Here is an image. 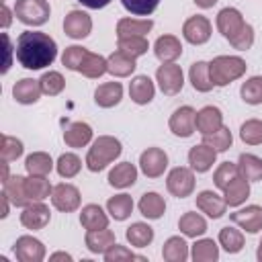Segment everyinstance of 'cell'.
<instances>
[{
	"instance_id": "94428289",
	"label": "cell",
	"mask_w": 262,
	"mask_h": 262,
	"mask_svg": "<svg viewBox=\"0 0 262 262\" xmlns=\"http://www.w3.org/2000/svg\"><path fill=\"white\" fill-rule=\"evenodd\" d=\"M0 201H2V213H0V217L4 219V217L8 215V205H10V201H8V196H6L4 192L0 194Z\"/></svg>"
},
{
	"instance_id": "7a4b0ae2",
	"label": "cell",
	"mask_w": 262,
	"mask_h": 262,
	"mask_svg": "<svg viewBox=\"0 0 262 262\" xmlns=\"http://www.w3.org/2000/svg\"><path fill=\"white\" fill-rule=\"evenodd\" d=\"M123 151V145L117 137L113 135H100L98 139L92 141L88 154H86V168L90 172H100L108 164H113Z\"/></svg>"
},
{
	"instance_id": "6da1fadb",
	"label": "cell",
	"mask_w": 262,
	"mask_h": 262,
	"mask_svg": "<svg viewBox=\"0 0 262 262\" xmlns=\"http://www.w3.org/2000/svg\"><path fill=\"white\" fill-rule=\"evenodd\" d=\"M16 59L27 70H43L57 57V43L41 31H25L16 39Z\"/></svg>"
},
{
	"instance_id": "e575fe53",
	"label": "cell",
	"mask_w": 262,
	"mask_h": 262,
	"mask_svg": "<svg viewBox=\"0 0 262 262\" xmlns=\"http://www.w3.org/2000/svg\"><path fill=\"white\" fill-rule=\"evenodd\" d=\"M106 211L115 221H125L133 213V199L125 192L115 194L106 201Z\"/></svg>"
},
{
	"instance_id": "680465c9",
	"label": "cell",
	"mask_w": 262,
	"mask_h": 262,
	"mask_svg": "<svg viewBox=\"0 0 262 262\" xmlns=\"http://www.w3.org/2000/svg\"><path fill=\"white\" fill-rule=\"evenodd\" d=\"M10 20H12V14H10V8H8L6 4H2V29H8V25H10Z\"/></svg>"
},
{
	"instance_id": "4fadbf2b",
	"label": "cell",
	"mask_w": 262,
	"mask_h": 262,
	"mask_svg": "<svg viewBox=\"0 0 262 262\" xmlns=\"http://www.w3.org/2000/svg\"><path fill=\"white\" fill-rule=\"evenodd\" d=\"M51 219V211L47 205H43V201H35L27 207H23V213H20V223L27 227V229H43Z\"/></svg>"
},
{
	"instance_id": "9c48e42d",
	"label": "cell",
	"mask_w": 262,
	"mask_h": 262,
	"mask_svg": "<svg viewBox=\"0 0 262 262\" xmlns=\"http://www.w3.org/2000/svg\"><path fill=\"white\" fill-rule=\"evenodd\" d=\"M80 190L70 184V182H59L53 186V192H51V203L57 211L61 213H72L80 207Z\"/></svg>"
},
{
	"instance_id": "9a60e30c",
	"label": "cell",
	"mask_w": 262,
	"mask_h": 262,
	"mask_svg": "<svg viewBox=\"0 0 262 262\" xmlns=\"http://www.w3.org/2000/svg\"><path fill=\"white\" fill-rule=\"evenodd\" d=\"M229 217L239 229H244L248 233H258L262 229V207H258V205H248L244 209H237Z\"/></svg>"
},
{
	"instance_id": "d590c367",
	"label": "cell",
	"mask_w": 262,
	"mask_h": 262,
	"mask_svg": "<svg viewBox=\"0 0 262 262\" xmlns=\"http://www.w3.org/2000/svg\"><path fill=\"white\" fill-rule=\"evenodd\" d=\"M178 229L186 235V237H199L207 231V221L205 217H201L199 213L194 211H188L184 213L180 219H178Z\"/></svg>"
},
{
	"instance_id": "1f68e13d",
	"label": "cell",
	"mask_w": 262,
	"mask_h": 262,
	"mask_svg": "<svg viewBox=\"0 0 262 262\" xmlns=\"http://www.w3.org/2000/svg\"><path fill=\"white\" fill-rule=\"evenodd\" d=\"M162 256H164V260H168V262H184V260H188L190 252H188V244H186V239L180 237V235H172V237H168V239L164 242Z\"/></svg>"
},
{
	"instance_id": "b9f144b4",
	"label": "cell",
	"mask_w": 262,
	"mask_h": 262,
	"mask_svg": "<svg viewBox=\"0 0 262 262\" xmlns=\"http://www.w3.org/2000/svg\"><path fill=\"white\" fill-rule=\"evenodd\" d=\"M219 246L227 252V254H237L244 248V233L231 225L221 227L219 231Z\"/></svg>"
},
{
	"instance_id": "be15d7a7",
	"label": "cell",
	"mask_w": 262,
	"mask_h": 262,
	"mask_svg": "<svg viewBox=\"0 0 262 262\" xmlns=\"http://www.w3.org/2000/svg\"><path fill=\"white\" fill-rule=\"evenodd\" d=\"M10 176H8V162H2V182L4 180H8Z\"/></svg>"
},
{
	"instance_id": "d6a6232c",
	"label": "cell",
	"mask_w": 262,
	"mask_h": 262,
	"mask_svg": "<svg viewBox=\"0 0 262 262\" xmlns=\"http://www.w3.org/2000/svg\"><path fill=\"white\" fill-rule=\"evenodd\" d=\"M188 78H190V84L196 92H209L213 90V80H211V72H209V63L207 61H194L190 66V72H188Z\"/></svg>"
},
{
	"instance_id": "f1b7e54d",
	"label": "cell",
	"mask_w": 262,
	"mask_h": 262,
	"mask_svg": "<svg viewBox=\"0 0 262 262\" xmlns=\"http://www.w3.org/2000/svg\"><path fill=\"white\" fill-rule=\"evenodd\" d=\"M154 27L149 18H121L117 23V39L119 37H145Z\"/></svg>"
},
{
	"instance_id": "30bf717a",
	"label": "cell",
	"mask_w": 262,
	"mask_h": 262,
	"mask_svg": "<svg viewBox=\"0 0 262 262\" xmlns=\"http://www.w3.org/2000/svg\"><path fill=\"white\" fill-rule=\"evenodd\" d=\"M18 262H41L45 258V246L33 235H20L12 248Z\"/></svg>"
},
{
	"instance_id": "f6af8a7d",
	"label": "cell",
	"mask_w": 262,
	"mask_h": 262,
	"mask_svg": "<svg viewBox=\"0 0 262 262\" xmlns=\"http://www.w3.org/2000/svg\"><path fill=\"white\" fill-rule=\"evenodd\" d=\"M242 100L248 104H262V76L248 78L239 88Z\"/></svg>"
},
{
	"instance_id": "7c38bea8",
	"label": "cell",
	"mask_w": 262,
	"mask_h": 262,
	"mask_svg": "<svg viewBox=\"0 0 262 262\" xmlns=\"http://www.w3.org/2000/svg\"><path fill=\"white\" fill-rule=\"evenodd\" d=\"M92 31V18L84 10H70L63 18V33L72 39H84Z\"/></svg>"
},
{
	"instance_id": "836d02e7",
	"label": "cell",
	"mask_w": 262,
	"mask_h": 262,
	"mask_svg": "<svg viewBox=\"0 0 262 262\" xmlns=\"http://www.w3.org/2000/svg\"><path fill=\"white\" fill-rule=\"evenodd\" d=\"M125 237L135 248H147L154 242V229L147 223H143V221H135V223H131L127 227Z\"/></svg>"
},
{
	"instance_id": "603a6c76",
	"label": "cell",
	"mask_w": 262,
	"mask_h": 262,
	"mask_svg": "<svg viewBox=\"0 0 262 262\" xmlns=\"http://www.w3.org/2000/svg\"><path fill=\"white\" fill-rule=\"evenodd\" d=\"M156 86L149 76H135L129 84V96L135 104H149L154 100Z\"/></svg>"
},
{
	"instance_id": "8d00e7d4",
	"label": "cell",
	"mask_w": 262,
	"mask_h": 262,
	"mask_svg": "<svg viewBox=\"0 0 262 262\" xmlns=\"http://www.w3.org/2000/svg\"><path fill=\"white\" fill-rule=\"evenodd\" d=\"M237 170L246 180L258 182V180H262V158H258L254 154H242L237 160Z\"/></svg>"
},
{
	"instance_id": "2e32d148",
	"label": "cell",
	"mask_w": 262,
	"mask_h": 262,
	"mask_svg": "<svg viewBox=\"0 0 262 262\" xmlns=\"http://www.w3.org/2000/svg\"><path fill=\"white\" fill-rule=\"evenodd\" d=\"M196 209L203 211L207 217L211 219H219L225 215V209H227V203L221 194H217L215 190H201L196 194Z\"/></svg>"
},
{
	"instance_id": "5bb4252c",
	"label": "cell",
	"mask_w": 262,
	"mask_h": 262,
	"mask_svg": "<svg viewBox=\"0 0 262 262\" xmlns=\"http://www.w3.org/2000/svg\"><path fill=\"white\" fill-rule=\"evenodd\" d=\"M217 31L229 41L231 37H235L242 29H244V25H246V20H244V16H242V12L237 10V8H231V6H227V8H223V10H219V14H217Z\"/></svg>"
},
{
	"instance_id": "816d5d0a",
	"label": "cell",
	"mask_w": 262,
	"mask_h": 262,
	"mask_svg": "<svg viewBox=\"0 0 262 262\" xmlns=\"http://www.w3.org/2000/svg\"><path fill=\"white\" fill-rule=\"evenodd\" d=\"M86 53H88L86 47H82V45H70V47H66V51L61 55V63L68 70L78 72L80 66H82V61H84V57H86Z\"/></svg>"
},
{
	"instance_id": "e0dca14e",
	"label": "cell",
	"mask_w": 262,
	"mask_h": 262,
	"mask_svg": "<svg viewBox=\"0 0 262 262\" xmlns=\"http://www.w3.org/2000/svg\"><path fill=\"white\" fill-rule=\"evenodd\" d=\"M154 53L162 63H174L182 55V43L174 35H162L154 43Z\"/></svg>"
},
{
	"instance_id": "7dc6e473",
	"label": "cell",
	"mask_w": 262,
	"mask_h": 262,
	"mask_svg": "<svg viewBox=\"0 0 262 262\" xmlns=\"http://www.w3.org/2000/svg\"><path fill=\"white\" fill-rule=\"evenodd\" d=\"M239 137L248 145H260L262 143V121L260 119H248L239 127Z\"/></svg>"
},
{
	"instance_id": "91938a15",
	"label": "cell",
	"mask_w": 262,
	"mask_h": 262,
	"mask_svg": "<svg viewBox=\"0 0 262 262\" xmlns=\"http://www.w3.org/2000/svg\"><path fill=\"white\" fill-rule=\"evenodd\" d=\"M49 260H51V262H57V260L72 262V256H70V254H66V252H55V254H51V256H49Z\"/></svg>"
},
{
	"instance_id": "4dcf8cb0",
	"label": "cell",
	"mask_w": 262,
	"mask_h": 262,
	"mask_svg": "<svg viewBox=\"0 0 262 262\" xmlns=\"http://www.w3.org/2000/svg\"><path fill=\"white\" fill-rule=\"evenodd\" d=\"M137 207H139V213L143 217H147V219H160L166 213V201L158 192H145V194H141Z\"/></svg>"
},
{
	"instance_id": "8992f818",
	"label": "cell",
	"mask_w": 262,
	"mask_h": 262,
	"mask_svg": "<svg viewBox=\"0 0 262 262\" xmlns=\"http://www.w3.org/2000/svg\"><path fill=\"white\" fill-rule=\"evenodd\" d=\"M156 82L160 86V90L168 96H174L182 90L184 86V74H182V68L176 66V63H162L158 70H156Z\"/></svg>"
},
{
	"instance_id": "f546056e",
	"label": "cell",
	"mask_w": 262,
	"mask_h": 262,
	"mask_svg": "<svg viewBox=\"0 0 262 262\" xmlns=\"http://www.w3.org/2000/svg\"><path fill=\"white\" fill-rule=\"evenodd\" d=\"M80 223L86 231L90 229H102V227H108V215L102 211L100 205H84L82 207V213H80Z\"/></svg>"
},
{
	"instance_id": "83f0119b",
	"label": "cell",
	"mask_w": 262,
	"mask_h": 262,
	"mask_svg": "<svg viewBox=\"0 0 262 262\" xmlns=\"http://www.w3.org/2000/svg\"><path fill=\"white\" fill-rule=\"evenodd\" d=\"M137 180V168L131 162L115 164V168L108 172V184L115 188H129Z\"/></svg>"
},
{
	"instance_id": "ba28073f",
	"label": "cell",
	"mask_w": 262,
	"mask_h": 262,
	"mask_svg": "<svg viewBox=\"0 0 262 262\" xmlns=\"http://www.w3.org/2000/svg\"><path fill=\"white\" fill-rule=\"evenodd\" d=\"M139 168L147 178H160L168 168V154L162 147H147L139 156Z\"/></svg>"
},
{
	"instance_id": "f5cc1de1",
	"label": "cell",
	"mask_w": 262,
	"mask_h": 262,
	"mask_svg": "<svg viewBox=\"0 0 262 262\" xmlns=\"http://www.w3.org/2000/svg\"><path fill=\"white\" fill-rule=\"evenodd\" d=\"M121 4H123V8H125L127 12H131V14L149 16V14L158 8L160 0H121Z\"/></svg>"
},
{
	"instance_id": "f35d334b",
	"label": "cell",
	"mask_w": 262,
	"mask_h": 262,
	"mask_svg": "<svg viewBox=\"0 0 262 262\" xmlns=\"http://www.w3.org/2000/svg\"><path fill=\"white\" fill-rule=\"evenodd\" d=\"M25 186H27V194L33 203L35 201H45L53 192V186L47 180V176H31L29 174V178H25Z\"/></svg>"
},
{
	"instance_id": "52a82bcc",
	"label": "cell",
	"mask_w": 262,
	"mask_h": 262,
	"mask_svg": "<svg viewBox=\"0 0 262 262\" xmlns=\"http://www.w3.org/2000/svg\"><path fill=\"white\" fill-rule=\"evenodd\" d=\"M168 127L176 137H190L194 133V129H196V111L192 106H188V104L178 106L170 115Z\"/></svg>"
},
{
	"instance_id": "cb8c5ba5",
	"label": "cell",
	"mask_w": 262,
	"mask_h": 262,
	"mask_svg": "<svg viewBox=\"0 0 262 262\" xmlns=\"http://www.w3.org/2000/svg\"><path fill=\"white\" fill-rule=\"evenodd\" d=\"M248 196H250V180H246L242 174H237L223 188V199H225L227 207H239L242 203H246Z\"/></svg>"
},
{
	"instance_id": "8fae6325",
	"label": "cell",
	"mask_w": 262,
	"mask_h": 262,
	"mask_svg": "<svg viewBox=\"0 0 262 262\" xmlns=\"http://www.w3.org/2000/svg\"><path fill=\"white\" fill-rule=\"evenodd\" d=\"M182 37L192 43V45H203L211 39V23L207 16L203 14H194L190 16L184 25H182Z\"/></svg>"
},
{
	"instance_id": "11a10c76",
	"label": "cell",
	"mask_w": 262,
	"mask_h": 262,
	"mask_svg": "<svg viewBox=\"0 0 262 262\" xmlns=\"http://www.w3.org/2000/svg\"><path fill=\"white\" fill-rule=\"evenodd\" d=\"M104 260L106 262H121V260H143L141 256H135L131 250H127L125 246H119V244H115L113 248H108L104 254Z\"/></svg>"
},
{
	"instance_id": "681fc988",
	"label": "cell",
	"mask_w": 262,
	"mask_h": 262,
	"mask_svg": "<svg viewBox=\"0 0 262 262\" xmlns=\"http://www.w3.org/2000/svg\"><path fill=\"white\" fill-rule=\"evenodd\" d=\"M25 147H23V141L12 137V135H2V145H0V158L2 162H14L23 156Z\"/></svg>"
},
{
	"instance_id": "277c9868",
	"label": "cell",
	"mask_w": 262,
	"mask_h": 262,
	"mask_svg": "<svg viewBox=\"0 0 262 262\" xmlns=\"http://www.w3.org/2000/svg\"><path fill=\"white\" fill-rule=\"evenodd\" d=\"M51 6L47 0H16L14 2V16L29 27H41L49 20Z\"/></svg>"
},
{
	"instance_id": "74e56055",
	"label": "cell",
	"mask_w": 262,
	"mask_h": 262,
	"mask_svg": "<svg viewBox=\"0 0 262 262\" xmlns=\"http://www.w3.org/2000/svg\"><path fill=\"white\" fill-rule=\"evenodd\" d=\"M25 168L31 176H47L53 170V160L45 151H33L25 160Z\"/></svg>"
},
{
	"instance_id": "c3c4849f",
	"label": "cell",
	"mask_w": 262,
	"mask_h": 262,
	"mask_svg": "<svg viewBox=\"0 0 262 262\" xmlns=\"http://www.w3.org/2000/svg\"><path fill=\"white\" fill-rule=\"evenodd\" d=\"M39 84H41L43 94H47V96H57V94L66 88V80H63V76H61L59 72H53V70L45 72V74L39 78Z\"/></svg>"
},
{
	"instance_id": "6f0895ef",
	"label": "cell",
	"mask_w": 262,
	"mask_h": 262,
	"mask_svg": "<svg viewBox=\"0 0 262 262\" xmlns=\"http://www.w3.org/2000/svg\"><path fill=\"white\" fill-rule=\"evenodd\" d=\"M82 6H86V8H92V10H98V8H104L111 0H78Z\"/></svg>"
},
{
	"instance_id": "4316f807",
	"label": "cell",
	"mask_w": 262,
	"mask_h": 262,
	"mask_svg": "<svg viewBox=\"0 0 262 262\" xmlns=\"http://www.w3.org/2000/svg\"><path fill=\"white\" fill-rule=\"evenodd\" d=\"M135 68H137L135 57H129L119 49L106 57V70L115 78H127V76H131L135 72Z\"/></svg>"
},
{
	"instance_id": "ab89813d",
	"label": "cell",
	"mask_w": 262,
	"mask_h": 262,
	"mask_svg": "<svg viewBox=\"0 0 262 262\" xmlns=\"http://www.w3.org/2000/svg\"><path fill=\"white\" fill-rule=\"evenodd\" d=\"M190 258L194 262H213L219 258V246L211 237L196 239L190 248Z\"/></svg>"
},
{
	"instance_id": "6125c7cd",
	"label": "cell",
	"mask_w": 262,
	"mask_h": 262,
	"mask_svg": "<svg viewBox=\"0 0 262 262\" xmlns=\"http://www.w3.org/2000/svg\"><path fill=\"white\" fill-rule=\"evenodd\" d=\"M194 4L199 8H213L217 4V0H194Z\"/></svg>"
},
{
	"instance_id": "bcb514c9",
	"label": "cell",
	"mask_w": 262,
	"mask_h": 262,
	"mask_svg": "<svg viewBox=\"0 0 262 262\" xmlns=\"http://www.w3.org/2000/svg\"><path fill=\"white\" fill-rule=\"evenodd\" d=\"M203 143L211 145L215 151H227V149L231 147V143H233V135H231V131L223 125L221 129H217V131H213V133H209V135H203Z\"/></svg>"
},
{
	"instance_id": "ee69618b",
	"label": "cell",
	"mask_w": 262,
	"mask_h": 262,
	"mask_svg": "<svg viewBox=\"0 0 262 262\" xmlns=\"http://www.w3.org/2000/svg\"><path fill=\"white\" fill-rule=\"evenodd\" d=\"M55 170H57V174L61 178H74L82 170V160L76 154H72V151L61 154L57 158V162H55Z\"/></svg>"
},
{
	"instance_id": "44dd1931",
	"label": "cell",
	"mask_w": 262,
	"mask_h": 262,
	"mask_svg": "<svg viewBox=\"0 0 262 262\" xmlns=\"http://www.w3.org/2000/svg\"><path fill=\"white\" fill-rule=\"evenodd\" d=\"M2 192L8 196V201L14 205V207H27L31 205L33 201L29 199L27 194V186H25V176H10L8 180L2 182Z\"/></svg>"
},
{
	"instance_id": "3957f363",
	"label": "cell",
	"mask_w": 262,
	"mask_h": 262,
	"mask_svg": "<svg viewBox=\"0 0 262 262\" xmlns=\"http://www.w3.org/2000/svg\"><path fill=\"white\" fill-rule=\"evenodd\" d=\"M246 61L237 55H217L213 61H209L211 80L215 86H227L233 80L242 78L246 74Z\"/></svg>"
},
{
	"instance_id": "ac0fdd59",
	"label": "cell",
	"mask_w": 262,
	"mask_h": 262,
	"mask_svg": "<svg viewBox=\"0 0 262 262\" xmlns=\"http://www.w3.org/2000/svg\"><path fill=\"white\" fill-rule=\"evenodd\" d=\"M217 160V151L207 145V143H199V145H192L190 151H188V164L194 172L203 174V172H209L213 168Z\"/></svg>"
},
{
	"instance_id": "f907efd6",
	"label": "cell",
	"mask_w": 262,
	"mask_h": 262,
	"mask_svg": "<svg viewBox=\"0 0 262 262\" xmlns=\"http://www.w3.org/2000/svg\"><path fill=\"white\" fill-rule=\"evenodd\" d=\"M237 174H239L237 164H233V162H223V164H219L217 170L213 172V182H215V186H217L219 190H223Z\"/></svg>"
},
{
	"instance_id": "5b68a950",
	"label": "cell",
	"mask_w": 262,
	"mask_h": 262,
	"mask_svg": "<svg viewBox=\"0 0 262 262\" xmlns=\"http://www.w3.org/2000/svg\"><path fill=\"white\" fill-rule=\"evenodd\" d=\"M166 188L176 199L190 196L192 190H194V170L192 168H184V166L172 168L168 172V178H166Z\"/></svg>"
},
{
	"instance_id": "60d3db41",
	"label": "cell",
	"mask_w": 262,
	"mask_h": 262,
	"mask_svg": "<svg viewBox=\"0 0 262 262\" xmlns=\"http://www.w3.org/2000/svg\"><path fill=\"white\" fill-rule=\"evenodd\" d=\"M78 72H80L82 76H86V78H100L102 74H106V72H108V70H106V57H102V55H98V53L88 51Z\"/></svg>"
},
{
	"instance_id": "e7e4bbea",
	"label": "cell",
	"mask_w": 262,
	"mask_h": 262,
	"mask_svg": "<svg viewBox=\"0 0 262 262\" xmlns=\"http://www.w3.org/2000/svg\"><path fill=\"white\" fill-rule=\"evenodd\" d=\"M256 258L262 262V239H260V244H258V252H256Z\"/></svg>"
},
{
	"instance_id": "9f6ffc18",
	"label": "cell",
	"mask_w": 262,
	"mask_h": 262,
	"mask_svg": "<svg viewBox=\"0 0 262 262\" xmlns=\"http://www.w3.org/2000/svg\"><path fill=\"white\" fill-rule=\"evenodd\" d=\"M2 43H4V49H6V59H4V66H2V74H6L8 72V68H10V57H12V45H10V37L6 35V33H2Z\"/></svg>"
},
{
	"instance_id": "7bdbcfd3",
	"label": "cell",
	"mask_w": 262,
	"mask_h": 262,
	"mask_svg": "<svg viewBox=\"0 0 262 262\" xmlns=\"http://www.w3.org/2000/svg\"><path fill=\"white\" fill-rule=\"evenodd\" d=\"M117 49L123 51L125 55L137 59L139 55L147 53L149 43H147L145 37H119V39H117Z\"/></svg>"
},
{
	"instance_id": "d6986e66",
	"label": "cell",
	"mask_w": 262,
	"mask_h": 262,
	"mask_svg": "<svg viewBox=\"0 0 262 262\" xmlns=\"http://www.w3.org/2000/svg\"><path fill=\"white\" fill-rule=\"evenodd\" d=\"M41 94H43L41 84H39V80H33V78H20L12 86V96L20 104H35Z\"/></svg>"
},
{
	"instance_id": "db71d44e",
	"label": "cell",
	"mask_w": 262,
	"mask_h": 262,
	"mask_svg": "<svg viewBox=\"0 0 262 262\" xmlns=\"http://www.w3.org/2000/svg\"><path fill=\"white\" fill-rule=\"evenodd\" d=\"M229 43H231V47L237 49V51H248V49L254 45V29H252V25L246 23L244 29H242L235 37L229 39Z\"/></svg>"
},
{
	"instance_id": "7402d4cb",
	"label": "cell",
	"mask_w": 262,
	"mask_h": 262,
	"mask_svg": "<svg viewBox=\"0 0 262 262\" xmlns=\"http://www.w3.org/2000/svg\"><path fill=\"white\" fill-rule=\"evenodd\" d=\"M223 127V113L217 106H203L196 113V131L201 135H209Z\"/></svg>"
},
{
	"instance_id": "d4e9b609",
	"label": "cell",
	"mask_w": 262,
	"mask_h": 262,
	"mask_svg": "<svg viewBox=\"0 0 262 262\" xmlns=\"http://www.w3.org/2000/svg\"><path fill=\"white\" fill-rule=\"evenodd\" d=\"M123 98V86L121 82H104L94 90V102L102 108H113Z\"/></svg>"
},
{
	"instance_id": "ffe728a7",
	"label": "cell",
	"mask_w": 262,
	"mask_h": 262,
	"mask_svg": "<svg viewBox=\"0 0 262 262\" xmlns=\"http://www.w3.org/2000/svg\"><path fill=\"white\" fill-rule=\"evenodd\" d=\"M63 141L68 147H84L92 141V127L88 123H82V121H74L66 127L63 131Z\"/></svg>"
},
{
	"instance_id": "484cf974",
	"label": "cell",
	"mask_w": 262,
	"mask_h": 262,
	"mask_svg": "<svg viewBox=\"0 0 262 262\" xmlns=\"http://www.w3.org/2000/svg\"><path fill=\"white\" fill-rule=\"evenodd\" d=\"M86 248L92 252V254H104L108 248H113L117 242H115V233L108 229V227H102V229H90L86 231Z\"/></svg>"
}]
</instances>
